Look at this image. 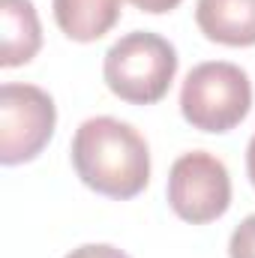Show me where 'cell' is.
Here are the masks:
<instances>
[{
  "instance_id": "1",
  "label": "cell",
  "mask_w": 255,
  "mask_h": 258,
  "mask_svg": "<svg viewBox=\"0 0 255 258\" xmlns=\"http://www.w3.org/2000/svg\"><path fill=\"white\" fill-rule=\"evenodd\" d=\"M72 165L84 186L126 201L150 183V150L138 129L117 117H90L75 129Z\"/></svg>"
},
{
  "instance_id": "2",
  "label": "cell",
  "mask_w": 255,
  "mask_h": 258,
  "mask_svg": "<svg viewBox=\"0 0 255 258\" xmlns=\"http://www.w3.org/2000/svg\"><path fill=\"white\" fill-rule=\"evenodd\" d=\"M102 75L117 99L132 105H153L168 93L177 75V51L159 33L135 30L108 48Z\"/></svg>"
},
{
  "instance_id": "3",
  "label": "cell",
  "mask_w": 255,
  "mask_h": 258,
  "mask_svg": "<svg viewBox=\"0 0 255 258\" xmlns=\"http://www.w3.org/2000/svg\"><path fill=\"white\" fill-rule=\"evenodd\" d=\"M252 108L249 75L234 63L207 60L189 69L180 87L183 120L201 132H228Z\"/></svg>"
},
{
  "instance_id": "4",
  "label": "cell",
  "mask_w": 255,
  "mask_h": 258,
  "mask_svg": "<svg viewBox=\"0 0 255 258\" xmlns=\"http://www.w3.org/2000/svg\"><path fill=\"white\" fill-rule=\"evenodd\" d=\"M57 126L54 99L33 84L0 87V162L21 165L36 159Z\"/></svg>"
},
{
  "instance_id": "5",
  "label": "cell",
  "mask_w": 255,
  "mask_h": 258,
  "mask_svg": "<svg viewBox=\"0 0 255 258\" xmlns=\"http://www.w3.org/2000/svg\"><path fill=\"white\" fill-rule=\"evenodd\" d=\"M168 204L192 225L219 219L231 204V177L225 162L207 150L177 156L168 171Z\"/></svg>"
},
{
  "instance_id": "6",
  "label": "cell",
  "mask_w": 255,
  "mask_h": 258,
  "mask_svg": "<svg viewBox=\"0 0 255 258\" xmlns=\"http://www.w3.org/2000/svg\"><path fill=\"white\" fill-rule=\"evenodd\" d=\"M195 24L210 42L231 48L255 45V0H198Z\"/></svg>"
},
{
  "instance_id": "7",
  "label": "cell",
  "mask_w": 255,
  "mask_h": 258,
  "mask_svg": "<svg viewBox=\"0 0 255 258\" xmlns=\"http://www.w3.org/2000/svg\"><path fill=\"white\" fill-rule=\"evenodd\" d=\"M42 45V27L30 0H0V66L30 63Z\"/></svg>"
},
{
  "instance_id": "8",
  "label": "cell",
  "mask_w": 255,
  "mask_h": 258,
  "mask_svg": "<svg viewBox=\"0 0 255 258\" xmlns=\"http://www.w3.org/2000/svg\"><path fill=\"white\" fill-rule=\"evenodd\" d=\"M123 0H51L54 21L72 42L102 39L120 18Z\"/></svg>"
},
{
  "instance_id": "9",
  "label": "cell",
  "mask_w": 255,
  "mask_h": 258,
  "mask_svg": "<svg viewBox=\"0 0 255 258\" xmlns=\"http://www.w3.org/2000/svg\"><path fill=\"white\" fill-rule=\"evenodd\" d=\"M228 258H255V213L234 228L228 240Z\"/></svg>"
},
{
  "instance_id": "10",
  "label": "cell",
  "mask_w": 255,
  "mask_h": 258,
  "mask_svg": "<svg viewBox=\"0 0 255 258\" xmlns=\"http://www.w3.org/2000/svg\"><path fill=\"white\" fill-rule=\"evenodd\" d=\"M66 258H129V255L117 246H108V243H84V246L72 249Z\"/></svg>"
},
{
  "instance_id": "11",
  "label": "cell",
  "mask_w": 255,
  "mask_h": 258,
  "mask_svg": "<svg viewBox=\"0 0 255 258\" xmlns=\"http://www.w3.org/2000/svg\"><path fill=\"white\" fill-rule=\"evenodd\" d=\"M129 3L135 9H141V12H150V15H162V12L180 6V0H129Z\"/></svg>"
},
{
  "instance_id": "12",
  "label": "cell",
  "mask_w": 255,
  "mask_h": 258,
  "mask_svg": "<svg viewBox=\"0 0 255 258\" xmlns=\"http://www.w3.org/2000/svg\"><path fill=\"white\" fill-rule=\"evenodd\" d=\"M246 171H249V180L255 186V135L249 138V147H246Z\"/></svg>"
}]
</instances>
